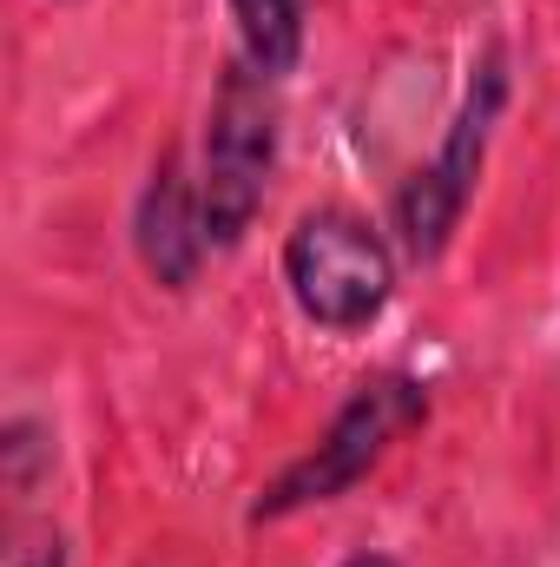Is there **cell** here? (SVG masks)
<instances>
[{
	"instance_id": "277c9868",
	"label": "cell",
	"mask_w": 560,
	"mask_h": 567,
	"mask_svg": "<svg viewBox=\"0 0 560 567\" xmlns=\"http://www.w3.org/2000/svg\"><path fill=\"white\" fill-rule=\"evenodd\" d=\"M495 100H501V66L481 73V93L468 100V113H462V126H455L448 152H442V165L422 172L416 185H409V198H403V225H409V245H416V251H435V245L448 238V225H455V212H462V192H468V178H475L481 140H488V113H495Z\"/></svg>"
},
{
	"instance_id": "52a82bcc",
	"label": "cell",
	"mask_w": 560,
	"mask_h": 567,
	"mask_svg": "<svg viewBox=\"0 0 560 567\" xmlns=\"http://www.w3.org/2000/svg\"><path fill=\"white\" fill-rule=\"evenodd\" d=\"M350 567H390V561L383 555H363V561H350Z\"/></svg>"
},
{
	"instance_id": "3957f363",
	"label": "cell",
	"mask_w": 560,
	"mask_h": 567,
	"mask_svg": "<svg viewBox=\"0 0 560 567\" xmlns=\"http://www.w3.org/2000/svg\"><path fill=\"white\" fill-rule=\"evenodd\" d=\"M409 423H422V390L416 383H403V377L363 383V390L350 396V410L330 423V435L317 442V455H303L278 488L258 502V522L290 515V508H303V502H330L336 488H350V482H356V475H363Z\"/></svg>"
},
{
	"instance_id": "8992f818",
	"label": "cell",
	"mask_w": 560,
	"mask_h": 567,
	"mask_svg": "<svg viewBox=\"0 0 560 567\" xmlns=\"http://www.w3.org/2000/svg\"><path fill=\"white\" fill-rule=\"evenodd\" d=\"M245 27V53L258 73H283L303 47V7L310 0H231Z\"/></svg>"
},
{
	"instance_id": "5b68a950",
	"label": "cell",
	"mask_w": 560,
	"mask_h": 567,
	"mask_svg": "<svg viewBox=\"0 0 560 567\" xmlns=\"http://www.w3.org/2000/svg\"><path fill=\"white\" fill-rule=\"evenodd\" d=\"M198 238L205 231L185 225V192H178V178L165 165L158 185H152V205H145V265L165 284H185L191 278V258H198Z\"/></svg>"
},
{
	"instance_id": "6da1fadb",
	"label": "cell",
	"mask_w": 560,
	"mask_h": 567,
	"mask_svg": "<svg viewBox=\"0 0 560 567\" xmlns=\"http://www.w3.org/2000/svg\"><path fill=\"white\" fill-rule=\"evenodd\" d=\"M271 152H278V106L251 66H231L211 106V140H205V238L218 245L245 238L271 178Z\"/></svg>"
},
{
	"instance_id": "7a4b0ae2",
	"label": "cell",
	"mask_w": 560,
	"mask_h": 567,
	"mask_svg": "<svg viewBox=\"0 0 560 567\" xmlns=\"http://www.w3.org/2000/svg\"><path fill=\"white\" fill-rule=\"evenodd\" d=\"M283 271H290L297 303L330 330L370 323L390 297V251L370 238V225H356L343 212H310L290 231Z\"/></svg>"
},
{
	"instance_id": "ba28073f",
	"label": "cell",
	"mask_w": 560,
	"mask_h": 567,
	"mask_svg": "<svg viewBox=\"0 0 560 567\" xmlns=\"http://www.w3.org/2000/svg\"><path fill=\"white\" fill-rule=\"evenodd\" d=\"M40 567H60V548H53V555H46V561H40Z\"/></svg>"
}]
</instances>
